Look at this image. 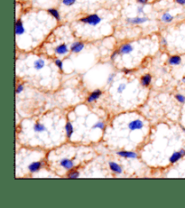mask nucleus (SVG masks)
I'll use <instances>...</instances> for the list:
<instances>
[{
    "label": "nucleus",
    "instance_id": "obj_8",
    "mask_svg": "<svg viewBox=\"0 0 185 208\" xmlns=\"http://www.w3.org/2000/svg\"><path fill=\"white\" fill-rule=\"evenodd\" d=\"M148 21L147 17H139V16H136V17H131V18H126V22L128 24H131V25H141V24H144L145 22Z\"/></svg>",
    "mask_w": 185,
    "mask_h": 208
},
{
    "label": "nucleus",
    "instance_id": "obj_19",
    "mask_svg": "<svg viewBox=\"0 0 185 208\" xmlns=\"http://www.w3.org/2000/svg\"><path fill=\"white\" fill-rule=\"evenodd\" d=\"M47 12L51 15L56 20L60 21L61 20V16H60V13H59V11L57 10V9H55V8H49V9H47Z\"/></svg>",
    "mask_w": 185,
    "mask_h": 208
},
{
    "label": "nucleus",
    "instance_id": "obj_6",
    "mask_svg": "<svg viewBox=\"0 0 185 208\" xmlns=\"http://www.w3.org/2000/svg\"><path fill=\"white\" fill-rule=\"evenodd\" d=\"M60 166L65 168L66 170H71L74 167V162L70 158H62L60 161Z\"/></svg>",
    "mask_w": 185,
    "mask_h": 208
},
{
    "label": "nucleus",
    "instance_id": "obj_13",
    "mask_svg": "<svg viewBox=\"0 0 185 208\" xmlns=\"http://www.w3.org/2000/svg\"><path fill=\"white\" fill-rule=\"evenodd\" d=\"M152 82V76L147 73V74H144L141 77V84L143 87H148L150 85V83Z\"/></svg>",
    "mask_w": 185,
    "mask_h": 208
},
{
    "label": "nucleus",
    "instance_id": "obj_24",
    "mask_svg": "<svg viewBox=\"0 0 185 208\" xmlns=\"http://www.w3.org/2000/svg\"><path fill=\"white\" fill-rule=\"evenodd\" d=\"M75 2H76V0H62V4L67 7H71L72 5H74Z\"/></svg>",
    "mask_w": 185,
    "mask_h": 208
},
{
    "label": "nucleus",
    "instance_id": "obj_12",
    "mask_svg": "<svg viewBox=\"0 0 185 208\" xmlns=\"http://www.w3.org/2000/svg\"><path fill=\"white\" fill-rule=\"evenodd\" d=\"M54 52H55V53H57V54L63 55V54L68 53V52H69V48H68L67 44H65V43H62V44L58 45L57 47H55Z\"/></svg>",
    "mask_w": 185,
    "mask_h": 208
},
{
    "label": "nucleus",
    "instance_id": "obj_20",
    "mask_svg": "<svg viewBox=\"0 0 185 208\" xmlns=\"http://www.w3.org/2000/svg\"><path fill=\"white\" fill-rule=\"evenodd\" d=\"M44 65H45V62L44 61L42 60V59H38V60H36L34 63H33V67H34V69H36L37 71H39V70H42L43 67H44Z\"/></svg>",
    "mask_w": 185,
    "mask_h": 208
},
{
    "label": "nucleus",
    "instance_id": "obj_22",
    "mask_svg": "<svg viewBox=\"0 0 185 208\" xmlns=\"http://www.w3.org/2000/svg\"><path fill=\"white\" fill-rule=\"evenodd\" d=\"M105 123L103 122V121H98L97 123H95V124L92 126V129H101V130H104L105 129Z\"/></svg>",
    "mask_w": 185,
    "mask_h": 208
},
{
    "label": "nucleus",
    "instance_id": "obj_11",
    "mask_svg": "<svg viewBox=\"0 0 185 208\" xmlns=\"http://www.w3.org/2000/svg\"><path fill=\"white\" fill-rule=\"evenodd\" d=\"M42 166V162L34 161V162H32L31 164L28 166V170L31 173H35V172H38L41 169Z\"/></svg>",
    "mask_w": 185,
    "mask_h": 208
},
{
    "label": "nucleus",
    "instance_id": "obj_28",
    "mask_svg": "<svg viewBox=\"0 0 185 208\" xmlns=\"http://www.w3.org/2000/svg\"><path fill=\"white\" fill-rule=\"evenodd\" d=\"M24 91V85L23 84H18L17 85V87H16V94H19L21 93L22 92Z\"/></svg>",
    "mask_w": 185,
    "mask_h": 208
},
{
    "label": "nucleus",
    "instance_id": "obj_10",
    "mask_svg": "<svg viewBox=\"0 0 185 208\" xmlns=\"http://www.w3.org/2000/svg\"><path fill=\"white\" fill-rule=\"evenodd\" d=\"M108 166H109L110 170H111L113 173H115V174H117V175L122 174V172H123V168L121 167L120 165H118L117 163L113 162V161H110V162L108 163Z\"/></svg>",
    "mask_w": 185,
    "mask_h": 208
},
{
    "label": "nucleus",
    "instance_id": "obj_5",
    "mask_svg": "<svg viewBox=\"0 0 185 208\" xmlns=\"http://www.w3.org/2000/svg\"><path fill=\"white\" fill-rule=\"evenodd\" d=\"M103 92L101 90H95L94 92H92L90 95L88 97V99H87V102H89V103H92L94 102H96L97 100H99V97L102 95Z\"/></svg>",
    "mask_w": 185,
    "mask_h": 208
},
{
    "label": "nucleus",
    "instance_id": "obj_17",
    "mask_svg": "<svg viewBox=\"0 0 185 208\" xmlns=\"http://www.w3.org/2000/svg\"><path fill=\"white\" fill-rule=\"evenodd\" d=\"M33 130L35 132H43V131H47V129L43 124H42L40 122H36L33 125Z\"/></svg>",
    "mask_w": 185,
    "mask_h": 208
},
{
    "label": "nucleus",
    "instance_id": "obj_3",
    "mask_svg": "<svg viewBox=\"0 0 185 208\" xmlns=\"http://www.w3.org/2000/svg\"><path fill=\"white\" fill-rule=\"evenodd\" d=\"M117 155L121 156V157H124V158H127V159H135L138 156V155L134 151H126V150L117 151Z\"/></svg>",
    "mask_w": 185,
    "mask_h": 208
},
{
    "label": "nucleus",
    "instance_id": "obj_34",
    "mask_svg": "<svg viewBox=\"0 0 185 208\" xmlns=\"http://www.w3.org/2000/svg\"><path fill=\"white\" fill-rule=\"evenodd\" d=\"M162 44L165 45V46L167 45V40H166L165 38H162Z\"/></svg>",
    "mask_w": 185,
    "mask_h": 208
},
{
    "label": "nucleus",
    "instance_id": "obj_16",
    "mask_svg": "<svg viewBox=\"0 0 185 208\" xmlns=\"http://www.w3.org/2000/svg\"><path fill=\"white\" fill-rule=\"evenodd\" d=\"M65 131H66V136L68 138H72V134L74 132V129H73V126L70 122V121H67V123L65 125Z\"/></svg>",
    "mask_w": 185,
    "mask_h": 208
},
{
    "label": "nucleus",
    "instance_id": "obj_2",
    "mask_svg": "<svg viewBox=\"0 0 185 208\" xmlns=\"http://www.w3.org/2000/svg\"><path fill=\"white\" fill-rule=\"evenodd\" d=\"M185 156V149L184 148H182L180 149L179 151H176V152H174L171 156L169 157V162L171 164H174L177 161H179L181 158H183V156Z\"/></svg>",
    "mask_w": 185,
    "mask_h": 208
},
{
    "label": "nucleus",
    "instance_id": "obj_36",
    "mask_svg": "<svg viewBox=\"0 0 185 208\" xmlns=\"http://www.w3.org/2000/svg\"><path fill=\"white\" fill-rule=\"evenodd\" d=\"M183 83H185V76H184V77H183Z\"/></svg>",
    "mask_w": 185,
    "mask_h": 208
},
{
    "label": "nucleus",
    "instance_id": "obj_27",
    "mask_svg": "<svg viewBox=\"0 0 185 208\" xmlns=\"http://www.w3.org/2000/svg\"><path fill=\"white\" fill-rule=\"evenodd\" d=\"M126 84H120V85L117 87V93H123V91L126 90Z\"/></svg>",
    "mask_w": 185,
    "mask_h": 208
},
{
    "label": "nucleus",
    "instance_id": "obj_30",
    "mask_svg": "<svg viewBox=\"0 0 185 208\" xmlns=\"http://www.w3.org/2000/svg\"><path fill=\"white\" fill-rule=\"evenodd\" d=\"M149 0H136V2L140 5H146Z\"/></svg>",
    "mask_w": 185,
    "mask_h": 208
},
{
    "label": "nucleus",
    "instance_id": "obj_4",
    "mask_svg": "<svg viewBox=\"0 0 185 208\" xmlns=\"http://www.w3.org/2000/svg\"><path fill=\"white\" fill-rule=\"evenodd\" d=\"M143 128H144V122L140 120H134L128 123V129L132 131L136 129H142Z\"/></svg>",
    "mask_w": 185,
    "mask_h": 208
},
{
    "label": "nucleus",
    "instance_id": "obj_26",
    "mask_svg": "<svg viewBox=\"0 0 185 208\" xmlns=\"http://www.w3.org/2000/svg\"><path fill=\"white\" fill-rule=\"evenodd\" d=\"M116 77V74L115 73H111V74H109V76H108V80H107V83L108 84H111V83H113L114 81V78Z\"/></svg>",
    "mask_w": 185,
    "mask_h": 208
},
{
    "label": "nucleus",
    "instance_id": "obj_23",
    "mask_svg": "<svg viewBox=\"0 0 185 208\" xmlns=\"http://www.w3.org/2000/svg\"><path fill=\"white\" fill-rule=\"evenodd\" d=\"M175 99L180 103H185V96L183 95V94H176L175 95Z\"/></svg>",
    "mask_w": 185,
    "mask_h": 208
},
{
    "label": "nucleus",
    "instance_id": "obj_29",
    "mask_svg": "<svg viewBox=\"0 0 185 208\" xmlns=\"http://www.w3.org/2000/svg\"><path fill=\"white\" fill-rule=\"evenodd\" d=\"M118 54H120V52H119V50H117V51H115L113 52V53L111 54V56H110V59L111 60H115L116 59V57L118 55Z\"/></svg>",
    "mask_w": 185,
    "mask_h": 208
},
{
    "label": "nucleus",
    "instance_id": "obj_35",
    "mask_svg": "<svg viewBox=\"0 0 185 208\" xmlns=\"http://www.w3.org/2000/svg\"><path fill=\"white\" fill-rule=\"evenodd\" d=\"M181 128H182V129H183V131H184V132H185V128H184V127H183V126H181Z\"/></svg>",
    "mask_w": 185,
    "mask_h": 208
},
{
    "label": "nucleus",
    "instance_id": "obj_14",
    "mask_svg": "<svg viewBox=\"0 0 185 208\" xmlns=\"http://www.w3.org/2000/svg\"><path fill=\"white\" fill-rule=\"evenodd\" d=\"M168 63L170 65H180L182 63V58L179 55H173L168 59Z\"/></svg>",
    "mask_w": 185,
    "mask_h": 208
},
{
    "label": "nucleus",
    "instance_id": "obj_32",
    "mask_svg": "<svg viewBox=\"0 0 185 208\" xmlns=\"http://www.w3.org/2000/svg\"><path fill=\"white\" fill-rule=\"evenodd\" d=\"M175 2L178 5H181V6H184L185 5V0H175Z\"/></svg>",
    "mask_w": 185,
    "mask_h": 208
},
{
    "label": "nucleus",
    "instance_id": "obj_31",
    "mask_svg": "<svg viewBox=\"0 0 185 208\" xmlns=\"http://www.w3.org/2000/svg\"><path fill=\"white\" fill-rule=\"evenodd\" d=\"M123 72H124V73H126V74H130V73H133V71H132V70H130V69H126V68H124Z\"/></svg>",
    "mask_w": 185,
    "mask_h": 208
},
{
    "label": "nucleus",
    "instance_id": "obj_7",
    "mask_svg": "<svg viewBox=\"0 0 185 208\" xmlns=\"http://www.w3.org/2000/svg\"><path fill=\"white\" fill-rule=\"evenodd\" d=\"M85 47V44L82 42H74L71 46V51L74 53H79L82 51Z\"/></svg>",
    "mask_w": 185,
    "mask_h": 208
},
{
    "label": "nucleus",
    "instance_id": "obj_25",
    "mask_svg": "<svg viewBox=\"0 0 185 208\" xmlns=\"http://www.w3.org/2000/svg\"><path fill=\"white\" fill-rule=\"evenodd\" d=\"M54 63H55V65H56L61 71L63 70V63H62V62L60 60V59H56V60L54 61Z\"/></svg>",
    "mask_w": 185,
    "mask_h": 208
},
{
    "label": "nucleus",
    "instance_id": "obj_18",
    "mask_svg": "<svg viewBox=\"0 0 185 208\" xmlns=\"http://www.w3.org/2000/svg\"><path fill=\"white\" fill-rule=\"evenodd\" d=\"M161 20L164 23H171L172 21L174 20V16L170 13L166 12L165 14H163V16H161Z\"/></svg>",
    "mask_w": 185,
    "mask_h": 208
},
{
    "label": "nucleus",
    "instance_id": "obj_9",
    "mask_svg": "<svg viewBox=\"0 0 185 208\" xmlns=\"http://www.w3.org/2000/svg\"><path fill=\"white\" fill-rule=\"evenodd\" d=\"M134 51V47L131 43H124L119 48L120 54H128Z\"/></svg>",
    "mask_w": 185,
    "mask_h": 208
},
{
    "label": "nucleus",
    "instance_id": "obj_33",
    "mask_svg": "<svg viewBox=\"0 0 185 208\" xmlns=\"http://www.w3.org/2000/svg\"><path fill=\"white\" fill-rule=\"evenodd\" d=\"M137 13H138V14H143V13H144V8H143V7H137Z\"/></svg>",
    "mask_w": 185,
    "mask_h": 208
},
{
    "label": "nucleus",
    "instance_id": "obj_21",
    "mask_svg": "<svg viewBox=\"0 0 185 208\" xmlns=\"http://www.w3.org/2000/svg\"><path fill=\"white\" fill-rule=\"evenodd\" d=\"M80 177V172L77 171V170H72L69 175H68V177L71 178V179H74V178H78Z\"/></svg>",
    "mask_w": 185,
    "mask_h": 208
},
{
    "label": "nucleus",
    "instance_id": "obj_15",
    "mask_svg": "<svg viewBox=\"0 0 185 208\" xmlns=\"http://www.w3.org/2000/svg\"><path fill=\"white\" fill-rule=\"evenodd\" d=\"M24 33V27L23 22L20 19H18L15 23V34L16 35H21Z\"/></svg>",
    "mask_w": 185,
    "mask_h": 208
},
{
    "label": "nucleus",
    "instance_id": "obj_1",
    "mask_svg": "<svg viewBox=\"0 0 185 208\" xmlns=\"http://www.w3.org/2000/svg\"><path fill=\"white\" fill-rule=\"evenodd\" d=\"M80 21L81 23H84V24H87V25L95 26V25H99L102 21V18L99 16H98L97 14H92V15H90L88 16H85V17L81 18Z\"/></svg>",
    "mask_w": 185,
    "mask_h": 208
}]
</instances>
